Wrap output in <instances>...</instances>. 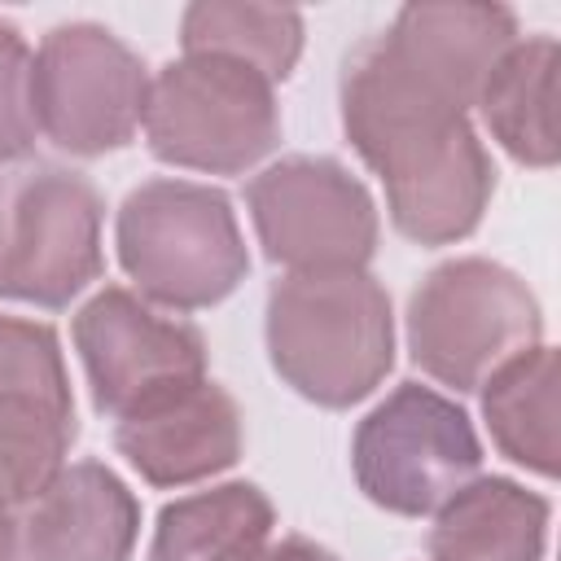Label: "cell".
Masks as SVG:
<instances>
[{
	"label": "cell",
	"instance_id": "obj_15",
	"mask_svg": "<svg viewBox=\"0 0 561 561\" xmlns=\"http://www.w3.org/2000/svg\"><path fill=\"white\" fill-rule=\"evenodd\" d=\"M548 539V500L508 482H465L430 526L434 561H539Z\"/></svg>",
	"mask_w": 561,
	"mask_h": 561
},
{
	"label": "cell",
	"instance_id": "obj_14",
	"mask_svg": "<svg viewBox=\"0 0 561 561\" xmlns=\"http://www.w3.org/2000/svg\"><path fill=\"white\" fill-rule=\"evenodd\" d=\"M140 508L131 491L96 460L61 465L22 517L26 561H127L136 548Z\"/></svg>",
	"mask_w": 561,
	"mask_h": 561
},
{
	"label": "cell",
	"instance_id": "obj_1",
	"mask_svg": "<svg viewBox=\"0 0 561 561\" xmlns=\"http://www.w3.org/2000/svg\"><path fill=\"white\" fill-rule=\"evenodd\" d=\"M342 123L381 175L390 219L421 245H447L478 228L495 171L465 110L416 83L381 39L355 48L342 75Z\"/></svg>",
	"mask_w": 561,
	"mask_h": 561
},
{
	"label": "cell",
	"instance_id": "obj_19",
	"mask_svg": "<svg viewBox=\"0 0 561 561\" xmlns=\"http://www.w3.org/2000/svg\"><path fill=\"white\" fill-rule=\"evenodd\" d=\"M180 35H184V53L250 66L267 83L285 79L302 53V18L294 9H267V4H219V0L188 4Z\"/></svg>",
	"mask_w": 561,
	"mask_h": 561
},
{
	"label": "cell",
	"instance_id": "obj_21",
	"mask_svg": "<svg viewBox=\"0 0 561 561\" xmlns=\"http://www.w3.org/2000/svg\"><path fill=\"white\" fill-rule=\"evenodd\" d=\"M250 561H337L329 548H320V543H311V539H280V543H272V548H259Z\"/></svg>",
	"mask_w": 561,
	"mask_h": 561
},
{
	"label": "cell",
	"instance_id": "obj_22",
	"mask_svg": "<svg viewBox=\"0 0 561 561\" xmlns=\"http://www.w3.org/2000/svg\"><path fill=\"white\" fill-rule=\"evenodd\" d=\"M18 552V522H13V504L0 500V561H13Z\"/></svg>",
	"mask_w": 561,
	"mask_h": 561
},
{
	"label": "cell",
	"instance_id": "obj_5",
	"mask_svg": "<svg viewBox=\"0 0 561 561\" xmlns=\"http://www.w3.org/2000/svg\"><path fill=\"white\" fill-rule=\"evenodd\" d=\"M140 127L162 162L237 175L276 149L280 110L272 83L250 66L184 53L149 79Z\"/></svg>",
	"mask_w": 561,
	"mask_h": 561
},
{
	"label": "cell",
	"instance_id": "obj_6",
	"mask_svg": "<svg viewBox=\"0 0 561 561\" xmlns=\"http://www.w3.org/2000/svg\"><path fill=\"white\" fill-rule=\"evenodd\" d=\"M359 491L403 517L438 513L482 465L469 416L430 386H399L355 430L351 443Z\"/></svg>",
	"mask_w": 561,
	"mask_h": 561
},
{
	"label": "cell",
	"instance_id": "obj_20",
	"mask_svg": "<svg viewBox=\"0 0 561 561\" xmlns=\"http://www.w3.org/2000/svg\"><path fill=\"white\" fill-rule=\"evenodd\" d=\"M31 105V53L13 22H0V162L22 158L35 145Z\"/></svg>",
	"mask_w": 561,
	"mask_h": 561
},
{
	"label": "cell",
	"instance_id": "obj_18",
	"mask_svg": "<svg viewBox=\"0 0 561 561\" xmlns=\"http://www.w3.org/2000/svg\"><path fill=\"white\" fill-rule=\"evenodd\" d=\"M482 416L500 451L539 478H557V351L530 346L482 381Z\"/></svg>",
	"mask_w": 561,
	"mask_h": 561
},
{
	"label": "cell",
	"instance_id": "obj_13",
	"mask_svg": "<svg viewBox=\"0 0 561 561\" xmlns=\"http://www.w3.org/2000/svg\"><path fill=\"white\" fill-rule=\"evenodd\" d=\"M377 39L408 75L469 110L495 61L517 44V22L500 4H408Z\"/></svg>",
	"mask_w": 561,
	"mask_h": 561
},
{
	"label": "cell",
	"instance_id": "obj_10",
	"mask_svg": "<svg viewBox=\"0 0 561 561\" xmlns=\"http://www.w3.org/2000/svg\"><path fill=\"white\" fill-rule=\"evenodd\" d=\"M75 443V403L53 329L0 316V500L26 504Z\"/></svg>",
	"mask_w": 561,
	"mask_h": 561
},
{
	"label": "cell",
	"instance_id": "obj_2",
	"mask_svg": "<svg viewBox=\"0 0 561 561\" xmlns=\"http://www.w3.org/2000/svg\"><path fill=\"white\" fill-rule=\"evenodd\" d=\"M267 351L302 399L351 408L394 359L390 298L364 267L289 272L267 294Z\"/></svg>",
	"mask_w": 561,
	"mask_h": 561
},
{
	"label": "cell",
	"instance_id": "obj_16",
	"mask_svg": "<svg viewBox=\"0 0 561 561\" xmlns=\"http://www.w3.org/2000/svg\"><path fill=\"white\" fill-rule=\"evenodd\" d=\"M557 39L535 35L517 39L495 70L486 75L478 105L491 127V136L526 167H552L557 162Z\"/></svg>",
	"mask_w": 561,
	"mask_h": 561
},
{
	"label": "cell",
	"instance_id": "obj_12",
	"mask_svg": "<svg viewBox=\"0 0 561 561\" xmlns=\"http://www.w3.org/2000/svg\"><path fill=\"white\" fill-rule=\"evenodd\" d=\"M114 443L145 482L188 486L241 456V412L224 386L188 377L123 412Z\"/></svg>",
	"mask_w": 561,
	"mask_h": 561
},
{
	"label": "cell",
	"instance_id": "obj_3",
	"mask_svg": "<svg viewBox=\"0 0 561 561\" xmlns=\"http://www.w3.org/2000/svg\"><path fill=\"white\" fill-rule=\"evenodd\" d=\"M118 259L140 294L171 311L228 298L250 267L228 197L188 180H149L123 202Z\"/></svg>",
	"mask_w": 561,
	"mask_h": 561
},
{
	"label": "cell",
	"instance_id": "obj_7",
	"mask_svg": "<svg viewBox=\"0 0 561 561\" xmlns=\"http://www.w3.org/2000/svg\"><path fill=\"white\" fill-rule=\"evenodd\" d=\"M145 61L96 22L53 26L31 57L35 127L66 153L123 149L145 118Z\"/></svg>",
	"mask_w": 561,
	"mask_h": 561
},
{
	"label": "cell",
	"instance_id": "obj_4",
	"mask_svg": "<svg viewBox=\"0 0 561 561\" xmlns=\"http://www.w3.org/2000/svg\"><path fill=\"white\" fill-rule=\"evenodd\" d=\"M539 302L522 276L491 259L434 267L408 307L416 368L456 390H478L500 364L539 346Z\"/></svg>",
	"mask_w": 561,
	"mask_h": 561
},
{
	"label": "cell",
	"instance_id": "obj_17",
	"mask_svg": "<svg viewBox=\"0 0 561 561\" xmlns=\"http://www.w3.org/2000/svg\"><path fill=\"white\" fill-rule=\"evenodd\" d=\"M272 504L250 482L210 486L162 508L149 561H250L272 535Z\"/></svg>",
	"mask_w": 561,
	"mask_h": 561
},
{
	"label": "cell",
	"instance_id": "obj_9",
	"mask_svg": "<svg viewBox=\"0 0 561 561\" xmlns=\"http://www.w3.org/2000/svg\"><path fill=\"white\" fill-rule=\"evenodd\" d=\"M254 232L289 272L364 267L377 245V210L364 184L333 158H285L245 188Z\"/></svg>",
	"mask_w": 561,
	"mask_h": 561
},
{
	"label": "cell",
	"instance_id": "obj_11",
	"mask_svg": "<svg viewBox=\"0 0 561 561\" xmlns=\"http://www.w3.org/2000/svg\"><path fill=\"white\" fill-rule=\"evenodd\" d=\"M75 346L88 368L92 403L110 416H123L149 394L202 377L206 368V346L193 324L162 316L114 285L75 316Z\"/></svg>",
	"mask_w": 561,
	"mask_h": 561
},
{
	"label": "cell",
	"instance_id": "obj_8",
	"mask_svg": "<svg viewBox=\"0 0 561 561\" xmlns=\"http://www.w3.org/2000/svg\"><path fill=\"white\" fill-rule=\"evenodd\" d=\"M101 272V197L66 167H31L0 210V298L66 307Z\"/></svg>",
	"mask_w": 561,
	"mask_h": 561
}]
</instances>
